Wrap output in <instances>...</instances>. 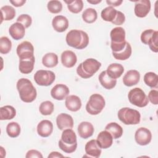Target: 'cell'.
Masks as SVG:
<instances>
[{"label":"cell","instance_id":"obj_1","mask_svg":"<svg viewBox=\"0 0 158 158\" xmlns=\"http://www.w3.org/2000/svg\"><path fill=\"white\" fill-rule=\"evenodd\" d=\"M20 99L25 102H31L35 100L37 95L36 90L31 81L27 78L19 79L16 85Z\"/></svg>","mask_w":158,"mask_h":158},{"label":"cell","instance_id":"obj_2","mask_svg":"<svg viewBox=\"0 0 158 158\" xmlns=\"http://www.w3.org/2000/svg\"><path fill=\"white\" fill-rule=\"evenodd\" d=\"M67 44L77 49L85 48L89 44L88 34L82 30H72L69 31L65 38Z\"/></svg>","mask_w":158,"mask_h":158},{"label":"cell","instance_id":"obj_3","mask_svg":"<svg viewBox=\"0 0 158 158\" xmlns=\"http://www.w3.org/2000/svg\"><path fill=\"white\" fill-rule=\"evenodd\" d=\"M58 145L59 148L65 153H72L76 150L77 147V136L72 128L64 130Z\"/></svg>","mask_w":158,"mask_h":158},{"label":"cell","instance_id":"obj_4","mask_svg":"<svg viewBox=\"0 0 158 158\" xmlns=\"http://www.w3.org/2000/svg\"><path fill=\"white\" fill-rule=\"evenodd\" d=\"M101 67V63L96 59L93 58L87 59L77 67V73L82 78H89L93 77Z\"/></svg>","mask_w":158,"mask_h":158},{"label":"cell","instance_id":"obj_5","mask_svg":"<svg viewBox=\"0 0 158 158\" xmlns=\"http://www.w3.org/2000/svg\"><path fill=\"white\" fill-rule=\"evenodd\" d=\"M111 44L110 47L113 52H118L122 51L126 46L125 31L120 27L114 28L110 33Z\"/></svg>","mask_w":158,"mask_h":158},{"label":"cell","instance_id":"obj_6","mask_svg":"<svg viewBox=\"0 0 158 158\" xmlns=\"http://www.w3.org/2000/svg\"><path fill=\"white\" fill-rule=\"evenodd\" d=\"M119 120L125 125H137L140 122V113L133 109L123 107L118 112Z\"/></svg>","mask_w":158,"mask_h":158},{"label":"cell","instance_id":"obj_7","mask_svg":"<svg viewBox=\"0 0 158 158\" xmlns=\"http://www.w3.org/2000/svg\"><path fill=\"white\" fill-rule=\"evenodd\" d=\"M105 105L106 102L102 96L97 93L93 94L86 103V110L91 115H98L101 112Z\"/></svg>","mask_w":158,"mask_h":158},{"label":"cell","instance_id":"obj_8","mask_svg":"<svg viewBox=\"0 0 158 158\" xmlns=\"http://www.w3.org/2000/svg\"><path fill=\"white\" fill-rule=\"evenodd\" d=\"M128 98L131 104L139 107H145L149 102L145 93L139 88L131 89L128 94Z\"/></svg>","mask_w":158,"mask_h":158},{"label":"cell","instance_id":"obj_9","mask_svg":"<svg viewBox=\"0 0 158 158\" xmlns=\"http://www.w3.org/2000/svg\"><path fill=\"white\" fill-rule=\"evenodd\" d=\"M55 78L54 73L51 70H40L34 75V80L36 83L40 86H49L54 81Z\"/></svg>","mask_w":158,"mask_h":158},{"label":"cell","instance_id":"obj_10","mask_svg":"<svg viewBox=\"0 0 158 158\" xmlns=\"http://www.w3.org/2000/svg\"><path fill=\"white\" fill-rule=\"evenodd\" d=\"M16 51L19 59H29L34 56V47L30 42L27 41L19 44L17 47Z\"/></svg>","mask_w":158,"mask_h":158},{"label":"cell","instance_id":"obj_11","mask_svg":"<svg viewBox=\"0 0 158 158\" xmlns=\"http://www.w3.org/2000/svg\"><path fill=\"white\" fill-rule=\"evenodd\" d=\"M135 139L138 144L141 146L147 145L151 141V132L146 128L140 127L135 132Z\"/></svg>","mask_w":158,"mask_h":158},{"label":"cell","instance_id":"obj_12","mask_svg":"<svg viewBox=\"0 0 158 158\" xmlns=\"http://www.w3.org/2000/svg\"><path fill=\"white\" fill-rule=\"evenodd\" d=\"M134 12L136 17L139 18L145 17L151 10V2L149 0L136 1Z\"/></svg>","mask_w":158,"mask_h":158},{"label":"cell","instance_id":"obj_13","mask_svg":"<svg viewBox=\"0 0 158 158\" xmlns=\"http://www.w3.org/2000/svg\"><path fill=\"white\" fill-rule=\"evenodd\" d=\"M69 92L70 91L67 86L64 84H57L51 89V95L54 99L62 101L68 96Z\"/></svg>","mask_w":158,"mask_h":158},{"label":"cell","instance_id":"obj_14","mask_svg":"<svg viewBox=\"0 0 158 158\" xmlns=\"http://www.w3.org/2000/svg\"><path fill=\"white\" fill-rule=\"evenodd\" d=\"M56 123L58 128L60 130L72 128L73 126V119L71 115L65 113H61L56 118Z\"/></svg>","mask_w":158,"mask_h":158},{"label":"cell","instance_id":"obj_15","mask_svg":"<svg viewBox=\"0 0 158 158\" xmlns=\"http://www.w3.org/2000/svg\"><path fill=\"white\" fill-rule=\"evenodd\" d=\"M96 142L101 149H107L112 146L113 137L109 131L106 130L102 131L98 134Z\"/></svg>","mask_w":158,"mask_h":158},{"label":"cell","instance_id":"obj_16","mask_svg":"<svg viewBox=\"0 0 158 158\" xmlns=\"http://www.w3.org/2000/svg\"><path fill=\"white\" fill-rule=\"evenodd\" d=\"M52 131L53 124L48 120H43L37 125V133L41 137H48L51 135Z\"/></svg>","mask_w":158,"mask_h":158},{"label":"cell","instance_id":"obj_17","mask_svg":"<svg viewBox=\"0 0 158 158\" xmlns=\"http://www.w3.org/2000/svg\"><path fill=\"white\" fill-rule=\"evenodd\" d=\"M140 79L139 72L136 70H128L123 78V83L127 86H132L138 83Z\"/></svg>","mask_w":158,"mask_h":158},{"label":"cell","instance_id":"obj_18","mask_svg":"<svg viewBox=\"0 0 158 158\" xmlns=\"http://www.w3.org/2000/svg\"><path fill=\"white\" fill-rule=\"evenodd\" d=\"M52 25L54 30L57 32L62 33L68 28L69 20L63 15H57L52 19Z\"/></svg>","mask_w":158,"mask_h":158},{"label":"cell","instance_id":"obj_19","mask_svg":"<svg viewBox=\"0 0 158 158\" xmlns=\"http://www.w3.org/2000/svg\"><path fill=\"white\" fill-rule=\"evenodd\" d=\"M94 127L90 122H82L78 126V133L83 139H87L91 137L94 133Z\"/></svg>","mask_w":158,"mask_h":158},{"label":"cell","instance_id":"obj_20","mask_svg":"<svg viewBox=\"0 0 158 158\" xmlns=\"http://www.w3.org/2000/svg\"><path fill=\"white\" fill-rule=\"evenodd\" d=\"M77 61V56L72 51H65L61 54V62L67 68L73 67L76 64Z\"/></svg>","mask_w":158,"mask_h":158},{"label":"cell","instance_id":"obj_21","mask_svg":"<svg viewBox=\"0 0 158 158\" xmlns=\"http://www.w3.org/2000/svg\"><path fill=\"white\" fill-rule=\"evenodd\" d=\"M10 35L15 40H19L23 38L25 33V27L19 22H15L9 27Z\"/></svg>","mask_w":158,"mask_h":158},{"label":"cell","instance_id":"obj_22","mask_svg":"<svg viewBox=\"0 0 158 158\" xmlns=\"http://www.w3.org/2000/svg\"><path fill=\"white\" fill-rule=\"evenodd\" d=\"M65 105L67 109L72 112L79 110L81 107L80 98L76 95H70L65 98Z\"/></svg>","mask_w":158,"mask_h":158},{"label":"cell","instance_id":"obj_23","mask_svg":"<svg viewBox=\"0 0 158 158\" xmlns=\"http://www.w3.org/2000/svg\"><path fill=\"white\" fill-rule=\"evenodd\" d=\"M85 152L89 157H99L101 154V148L98 146L96 139H91L85 145Z\"/></svg>","mask_w":158,"mask_h":158},{"label":"cell","instance_id":"obj_24","mask_svg":"<svg viewBox=\"0 0 158 158\" xmlns=\"http://www.w3.org/2000/svg\"><path fill=\"white\" fill-rule=\"evenodd\" d=\"M35 62V56L29 59H20L19 65V71L23 74H28L31 73L34 69Z\"/></svg>","mask_w":158,"mask_h":158},{"label":"cell","instance_id":"obj_25","mask_svg":"<svg viewBox=\"0 0 158 158\" xmlns=\"http://www.w3.org/2000/svg\"><path fill=\"white\" fill-rule=\"evenodd\" d=\"M99 81L105 89H111L114 88L117 83V80L110 78L107 73L106 70L102 71L99 75Z\"/></svg>","mask_w":158,"mask_h":158},{"label":"cell","instance_id":"obj_26","mask_svg":"<svg viewBox=\"0 0 158 158\" xmlns=\"http://www.w3.org/2000/svg\"><path fill=\"white\" fill-rule=\"evenodd\" d=\"M124 72V68L122 65L118 63L110 64L106 70L107 75L112 78L117 79L121 77Z\"/></svg>","mask_w":158,"mask_h":158},{"label":"cell","instance_id":"obj_27","mask_svg":"<svg viewBox=\"0 0 158 158\" xmlns=\"http://www.w3.org/2000/svg\"><path fill=\"white\" fill-rule=\"evenodd\" d=\"M105 130L109 131L112 136L113 139H115L120 138L123 134L122 127L116 122L108 123L105 127Z\"/></svg>","mask_w":158,"mask_h":158},{"label":"cell","instance_id":"obj_28","mask_svg":"<svg viewBox=\"0 0 158 158\" xmlns=\"http://www.w3.org/2000/svg\"><path fill=\"white\" fill-rule=\"evenodd\" d=\"M16 115V110L15 108L11 106H5L0 108V119L11 120L15 117Z\"/></svg>","mask_w":158,"mask_h":158},{"label":"cell","instance_id":"obj_29","mask_svg":"<svg viewBox=\"0 0 158 158\" xmlns=\"http://www.w3.org/2000/svg\"><path fill=\"white\" fill-rule=\"evenodd\" d=\"M42 63L46 67H54L58 64V56L54 52H48L43 57Z\"/></svg>","mask_w":158,"mask_h":158},{"label":"cell","instance_id":"obj_30","mask_svg":"<svg viewBox=\"0 0 158 158\" xmlns=\"http://www.w3.org/2000/svg\"><path fill=\"white\" fill-rule=\"evenodd\" d=\"M131 52H132L131 46L129 43L127 42L125 48L122 51L118 52H112V55L115 59L120 60H125L128 59L131 56Z\"/></svg>","mask_w":158,"mask_h":158},{"label":"cell","instance_id":"obj_31","mask_svg":"<svg viewBox=\"0 0 158 158\" xmlns=\"http://www.w3.org/2000/svg\"><path fill=\"white\" fill-rule=\"evenodd\" d=\"M1 23L3 20L8 21L12 20L15 16V10L10 6H4L1 8Z\"/></svg>","mask_w":158,"mask_h":158},{"label":"cell","instance_id":"obj_32","mask_svg":"<svg viewBox=\"0 0 158 158\" xmlns=\"http://www.w3.org/2000/svg\"><path fill=\"white\" fill-rule=\"evenodd\" d=\"M117 10L115 9L113 7L108 6L104 8L101 14V18L106 22H112L115 18L117 15Z\"/></svg>","mask_w":158,"mask_h":158},{"label":"cell","instance_id":"obj_33","mask_svg":"<svg viewBox=\"0 0 158 158\" xmlns=\"http://www.w3.org/2000/svg\"><path fill=\"white\" fill-rule=\"evenodd\" d=\"M64 2L67 4V7L69 11L73 14H78L83 9V2L81 0H65Z\"/></svg>","mask_w":158,"mask_h":158},{"label":"cell","instance_id":"obj_34","mask_svg":"<svg viewBox=\"0 0 158 158\" xmlns=\"http://www.w3.org/2000/svg\"><path fill=\"white\" fill-rule=\"evenodd\" d=\"M98 17V14L96 10L93 8H88L84 10L82 14L83 20L88 23H92L94 22Z\"/></svg>","mask_w":158,"mask_h":158},{"label":"cell","instance_id":"obj_35","mask_svg":"<svg viewBox=\"0 0 158 158\" xmlns=\"http://www.w3.org/2000/svg\"><path fill=\"white\" fill-rule=\"evenodd\" d=\"M145 84L151 88H157L158 84V76L154 72H147L144 75Z\"/></svg>","mask_w":158,"mask_h":158},{"label":"cell","instance_id":"obj_36","mask_svg":"<svg viewBox=\"0 0 158 158\" xmlns=\"http://www.w3.org/2000/svg\"><path fill=\"white\" fill-rule=\"evenodd\" d=\"M6 133L11 138H16L20 133V127L17 122H12L6 127Z\"/></svg>","mask_w":158,"mask_h":158},{"label":"cell","instance_id":"obj_37","mask_svg":"<svg viewBox=\"0 0 158 158\" xmlns=\"http://www.w3.org/2000/svg\"><path fill=\"white\" fill-rule=\"evenodd\" d=\"M40 112L43 115H51L54 111V104L51 101H46L41 103L39 107Z\"/></svg>","mask_w":158,"mask_h":158},{"label":"cell","instance_id":"obj_38","mask_svg":"<svg viewBox=\"0 0 158 158\" xmlns=\"http://www.w3.org/2000/svg\"><path fill=\"white\" fill-rule=\"evenodd\" d=\"M12 48V42L6 36H2L0 38V52L3 54L9 53Z\"/></svg>","mask_w":158,"mask_h":158},{"label":"cell","instance_id":"obj_39","mask_svg":"<svg viewBox=\"0 0 158 158\" xmlns=\"http://www.w3.org/2000/svg\"><path fill=\"white\" fill-rule=\"evenodd\" d=\"M47 7L48 10L52 14H58L62 9V3L57 0H52L48 2Z\"/></svg>","mask_w":158,"mask_h":158},{"label":"cell","instance_id":"obj_40","mask_svg":"<svg viewBox=\"0 0 158 158\" xmlns=\"http://www.w3.org/2000/svg\"><path fill=\"white\" fill-rule=\"evenodd\" d=\"M157 41H158V32L157 31H155L153 35L148 41V45H149V47L150 49L154 52H158V46H157Z\"/></svg>","mask_w":158,"mask_h":158},{"label":"cell","instance_id":"obj_41","mask_svg":"<svg viewBox=\"0 0 158 158\" xmlns=\"http://www.w3.org/2000/svg\"><path fill=\"white\" fill-rule=\"evenodd\" d=\"M17 22L20 23L25 27V28H27L31 25L32 19L28 14H21L18 17L17 19Z\"/></svg>","mask_w":158,"mask_h":158},{"label":"cell","instance_id":"obj_42","mask_svg":"<svg viewBox=\"0 0 158 158\" xmlns=\"http://www.w3.org/2000/svg\"><path fill=\"white\" fill-rule=\"evenodd\" d=\"M154 31H155V30H154L152 29H148V30H146L144 31H143L141 35V42L143 43H144V44L148 45V41H149V40L151 39L152 36L153 35Z\"/></svg>","mask_w":158,"mask_h":158},{"label":"cell","instance_id":"obj_43","mask_svg":"<svg viewBox=\"0 0 158 158\" xmlns=\"http://www.w3.org/2000/svg\"><path fill=\"white\" fill-rule=\"evenodd\" d=\"M125 21V16L123 13H122L121 11L117 10L116 17L115 19L112 22V23L114 25H122Z\"/></svg>","mask_w":158,"mask_h":158},{"label":"cell","instance_id":"obj_44","mask_svg":"<svg viewBox=\"0 0 158 158\" xmlns=\"http://www.w3.org/2000/svg\"><path fill=\"white\" fill-rule=\"evenodd\" d=\"M148 100L154 105L158 104V91L156 89H152L148 94Z\"/></svg>","mask_w":158,"mask_h":158},{"label":"cell","instance_id":"obj_45","mask_svg":"<svg viewBox=\"0 0 158 158\" xmlns=\"http://www.w3.org/2000/svg\"><path fill=\"white\" fill-rule=\"evenodd\" d=\"M26 158H30V157H40V158H43V155L41 154V153L37 151V150H35V149H31L28 151L27 152V154L25 156Z\"/></svg>","mask_w":158,"mask_h":158},{"label":"cell","instance_id":"obj_46","mask_svg":"<svg viewBox=\"0 0 158 158\" xmlns=\"http://www.w3.org/2000/svg\"><path fill=\"white\" fill-rule=\"evenodd\" d=\"M123 1L122 0H115V1H111V0H107L106 3L108 5H110L111 7H117L119 6L122 3Z\"/></svg>","mask_w":158,"mask_h":158},{"label":"cell","instance_id":"obj_47","mask_svg":"<svg viewBox=\"0 0 158 158\" xmlns=\"http://www.w3.org/2000/svg\"><path fill=\"white\" fill-rule=\"evenodd\" d=\"M9 2L15 7H21L26 2V1L25 0H14V1L10 0Z\"/></svg>","mask_w":158,"mask_h":158},{"label":"cell","instance_id":"obj_48","mask_svg":"<svg viewBox=\"0 0 158 158\" xmlns=\"http://www.w3.org/2000/svg\"><path fill=\"white\" fill-rule=\"evenodd\" d=\"M64 156L61 154H60L59 152H56V151H53V152H51L49 156H48V158H51V157H63Z\"/></svg>","mask_w":158,"mask_h":158},{"label":"cell","instance_id":"obj_49","mask_svg":"<svg viewBox=\"0 0 158 158\" xmlns=\"http://www.w3.org/2000/svg\"><path fill=\"white\" fill-rule=\"evenodd\" d=\"M102 1L101 0H96V1H93V0H87V2L90 3V4H97L99 2H101Z\"/></svg>","mask_w":158,"mask_h":158}]
</instances>
